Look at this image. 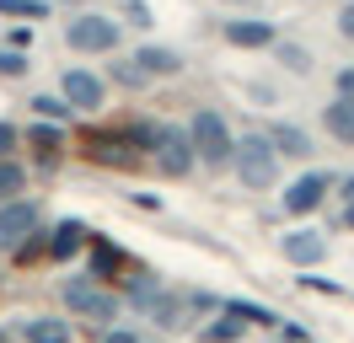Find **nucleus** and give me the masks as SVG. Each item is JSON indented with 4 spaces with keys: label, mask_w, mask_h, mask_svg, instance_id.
Wrapping results in <instances>:
<instances>
[{
    "label": "nucleus",
    "mask_w": 354,
    "mask_h": 343,
    "mask_svg": "<svg viewBox=\"0 0 354 343\" xmlns=\"http://www.w3.org/2000/svg\"><path fill=\"white\" fill-rule=\"evenodd\" d=\"M242 86H247V102H268V107L279 102V86H268V81H242Z\"/></svg>",
    "instance_id": "72a5a7b5"
},
{
    "label": "nucleus",
    "mask_w": 354,
    "mask_h": 343,
    "mask_svg": "<svg viewBox=\"0 0 354 343\" xmlns=\"http://www.w3.org/2000/svg\"><path fill=\"white\" fill-rule=\"evenodd\" d=\"M151 322H156V333H188V327H194V311H188V300L177 295V290H161Z\"/></svg>",
    "instance_id": "dca6fc26"
},
{
    "label": "nucleus",
    "mask_w": 354,
    "mask_h": 343,
    "mask_svg": "<svg viewBox=\"0 0 354 343\" xmlns=\"http://www.w3.org/2000/svg\"><path fill=\"white\" fill-rule=\"evenodd\" d=\"M54 6H70V11H86V0H54Z\"/></svg>",
    "instance_id": "79ce46f5"
},
{
    "label": "nucleus",
    "mask_w": 354,
    "mask_h": 343,
    "mask_svg": "<svg viewBox=\"0 0 354 343\" xmlns=\"http://www.w3.org/2000/svg\"><path fill=\"white\" fill-rule=\"evenodd\" d=\"M102 81L108 86H118V91H145V70L129 59V54H108V70H102Z\"/></svg>",
    "instance_id": "6ab92c4d"
},
{
    "label": "nucleus",
    "mask_w": 354,
    "mask_h": 343,
    "mask_svg": "<svg viewBox=\"0 0 354 343\" xmlns=\"http://www.w3.org/2000/svg\"><path fill=\"white\" fill-rule=\"evenodd\" d=\"M311 343H317V338H311Z\"/></svg>",
    "instance_id": "a18cd8bd"
},
{
    "label": "nucleus",
    "mask_w": 354,
    "mask_h": 343,
    "mask_svg": "<svg viewBox=\"0 0 354 343\" xmlns=\"http://www.w3.org/2000/svg\"><path fill=\"white\" fill-rule=\"evenodd\" d=\"M38 263H48V231L38 225V231H27L17 247H11V268H38Z\"/></svg>",
    "instance_id": "5701e85b"
},
{
    "label": "nucleus",
    "mask_w": 354,
    "mask_h": 343,
    "mask_svg": "<svg viewBox=\"0 0 354 343\" xmlns=\"http://www.w3.org/2000/svg\"><path fill=\"white\" fill-rule=\"evenodd\" d=\"M333 97H349L354 102V64H344V70L333 75Z\"/></svg>",
    "instance_id": "4c0bfd02"
},
{
    "label": "nucleus",
    "mask_w": 354,
    "mask_h": 343,
    "mask_svg": "<svg viewBox=\"0 0 354 343\" xmlns=\"http://www.w3.org/2000/svg\"><path fill=\"white\" fill-rule=\"evenodd\" d=\"M59 161H65V150H32V167L44 172V177H54V172H59Z\"/></svg>",
    "instance_id": "c9c22d12"
},
{
    "label": "nucleus",
    "mask_w": 354,
    "mask_h": 343,
    "mask_svg": "<svg viewBox=\"0 0 354 343\" xmlns=\"http://www.w3.org/2000/svg\"><path fill=\"white\" fill-rule=\"evenodd\" d=\"M301 290H317V295H344V284H333V279L311 274V268H301Z\"/></svg>",
    "instance_id": "2f4dec72"
},
{
    "label": "nucleus",
    "mask_w": 354,
    "mask_h": 343,
    "mask_svg": "<svg viewBox=\"0 0 354 343\" xmlns=\"http://www.w3.org/2000/svg\"><path fill=\"white\" fill-rule=\"evenodd\" d=\"M242 338H247V322H236L225 306L199 327V343H242Z\"/></svg>",
    "instance_id": "4be33fe9"
},
{
    "label": "nucleus",
    "mask_w": 354,
    "mask_h": 343,
    "mask_svg": "<svg viewBox=\"0 0 354 343\" xmlns=\"http://www.w3.org/2000/svg\"><path fill=\"white\" fill-rule=\"evenodd\" d=\"M124 21H134V27L145 33V27H151V6H145V0H124Z\"/></svg>",
    "instance_id": "e433bc0d"
},
{
    "label": "nucleus",
    "mask_w": 354,
    "mask_h": 343,
    "mask_svg": "<svg viewBox=\"0 0 354 343\" xmlns=\"http://www.w3.org/2000/svg\"><path fill=\"white\" fill-rule=\"evenodd\" d=\"M268 54L285 64L290 75H311V64H317V59H311V48H301V43H285V38H279V43H268Z\"/></svg>",
    "instance_id": "b1692460"
},
{
    "label": "nucleus",
    "mask_w": 354,
    "mask_h": 343,
    "mask_svg": "<svg viewBox=\"0 0 354 343\" xmlns=\"http://www.w3.org/2000/svg\"><path fill=\"white\" fill-rule=\"evenodd\" d=\"M322 129H328L333 145H354V102L349 97H333V102L322 107Z\"/></svg>",
    "instance_id": "a211bd4d"
},
{
    "label": "nucleus",
    "mask_w": 354,
    "mask_h": 343,
    "mask_svg": "<svg viewBox=\"0 0 354 343\" xmlns=\"http://www.w3.org/2000/svg\"><path fill=\"white\" fill-rule=\"evenodd\" d=\"M0 343H11V327H0Z\"/></svg>",
    "instance_id": "c03bdc74"
},
{
    "label": "nucleus",
    "mask_w": 354,
    "mask_h": 343,
    "mask_svg": "<svg viewBox=\"0 0 354 343\" xmlns=\"http://www.w3.org/2000/svg\"><path fill=\"white\" fill-rule=\"evenodd\" d=\"M333 193H338V204H344V210H338V225H354V172H349V177H338Z\"/></svg>",
    "instance_id": "c756f323"
},
{
    "label": "nucleus",
    "mask_w": 354,
    "mask_h": 343,
    "mask_svg": "<svg viewBox=\"0 0 354 343\" xmlns=\"http://www.w3.org/2000/svg\"><path fill=\"white\" fill-rule=\"evenodd\" d=\"M97 343H145V333H140V327H118V322H113V327H97Z\"/></svg>",
    "instance_id": "7c9ffc66"
},
{
    "label": "nucleus",
    "mask_w": 354,
    "mask_h": 343,
    "mask_svg": "<svg viewBox=\"0 0 354 343\" xmlns=\"http://www.w3.org/2000/svg\"><path fill=\"white\" fill-rule=\"evenodd\" d=\"M27 177H32V172H22L17 156H6V161H0V204H6V198H22V193H27Z\"/></svg>",
    "instance_id": "a878e982"
},
{
    "label": "nucleus",
    "mask_w": 354,
    "mask_h": 343,
    "mask_svg": "<svg viewBox=\"0 0 354 343\" xmlns=\"http://www.w3.org/2000/svg\"><path fill=\"white\" fill-rule=\"evenodd\" d=\"M59 300H65L75 317H86L91 327H113L118 311H124V300L113 295L108 284H97L91 274H70L65 284H59Z\"/></svg>",
    "instance_id": "f03ea898"
},
{
    "label": "nucleus",
    "mask_w": 354,
    "mask_h": 343,
    "mask_svg": "<svg viewBox=\"0 0 354 343\" xmlns=\"http://www.w3.org/2000/svg\"><path fill=\"white\" fill-rule=\"evenodd\" d=\"M17 338L22 343H75V333H70L65 317H27V322H17Z\"/></svg>",
    "instance_id": "f3484780"
},
{
    "label": "nucleus",
    "mask_w": 354,
    "mask_h": 343,
    "mask_svg": "<svg viewBox=\"0 0 354 343\" xmlns=\"http://www.w3.org/2000/svg\"><path fill=\"white\" fill-rule=\"evenodd\" d=\"M118 43H124V27L113 17H102V11H75L65 27V48H75V54H118Z\"/></svg>",
    "instance_id": "423d86ee"
},
{
    "label": "nucleus",
    "mask_w": 354,
    "mask_h": 343,
    "mask_svg": "<svg viewBox=\"0 0 354 343\" xmlns=\"http://www.w3.org/2000/svg\"><path fill=\"white\" fill-rule=\"evenodd\" d=\"M86 274L97 279V284H113V279L129 274V252H124L113 236L91 231V241H86Z\"/></svg>",
    "instance_id": "9d476101"
},
{
    "label": "nucleus",
    "mask_w": 354,
    "mask_h": 343,
    "mask_svg": "<svg viewBox=\"0 0 354 343\" xmlns=\"http://www.w3.org/2000/svg\"><path fill=\"white\" fill-rule=\"evenodd\" d=\"M32 113L48 118V124H70V118H75V107H70L59 91H38V97H32Z\"/></svg>",
    "instance_id": "bb28decb"
},
{
    "label": "nucleus",
    "mask_w": 354,
    "mask_h": 343,
    "mask_svg": "<svg viewBox=\"0 0 354 343\" xmlns=\"http://www.w3.org/2000/svg\"><path fill=\"white\" fill-rule=\"evenodd\" d=\"M338 33H344V43H354V0L338 6Z\"/></svg>",
    "instance_id": "58836bf2"
},
{
    "label": "nucleus",
    "mask_w": 354,
    "mask_h": 343,
    "mask_svg": "<svg viewBox=\"0 0 354 343\" xmlns=\"http://www.w3.org/2000/svg\"><path fill=\"white\" fill-rule=\"evenodd\" d=\"M140 70H145V81H172V75H183L188 70V59H183V48H172V43H134V54H129Z\"/></svg>",
    "instance_id": "f8f14e48"
},
{
    "label": "nucleus",
    "mask_w": 354,
    "mask_h": 343,
    "mask_svg": "<svg viewBox=\"0 0 354 343\" xmlns=\"http://www.w3.org/2000/svg\"><path fill=\"white\" fill-rule=\"evenodd\" d=\"M81 156H86L97 172H140V150L124 140V129L118 124H108V129H86L81 134Z\"/></svg>",
    "instance_id": "39448f33"
},
{
    "label": "nucleus",
    "mask_w": 354,
    "mask_h": 343,
    "mask_svg": "<svg viewBox=\"0 0 354 343\" xmlns=\"http://www.w3.org/2000/svg\"><path fill=\"white\" fill-rule=\"evenodd\" d=\"M156 300H161V284H156L145 268H140V274L129 268V295H124V306H129V311H140V317H151Z\"/></svg>",
    "instance_id": "412c9836"
},
{
    "label": "nucleus",
    "mask_w": 354,
    "mask_h": 343,
    "mask_svg": "<svg viewBox=\"0 0 354 343\" xmlns=\"http://www.w3.org/2000/svg\"><path fill=\"white\" fill-rule=\"evenodd\" d=\"M38 225H44V204H38V198H6V204H0V252H11V247H17V241H22L27 231H38Z\"/></svg>",
    "instance_id": "1a4fd4ad"
},
{
    "label": "nucleus",
    "mask_w": 354,
    "mask_h": 343,
    "mask_svg": "<svg viewBox=\"0 0 354 343\" xmlns=\"http://www.w3.org/2000/svg\"><path fill=\"white\" fill-rule=\"evenodd\" d=\"M0 75H27V54L22 48H0Z\"/></svg>",
    "instance_id": "473e14b6"
},
{
    "label": "nucleus",
    "mask_w": 354,
    "mask_h": 343,
    "mask_svg": "<svg viewBox=\"0 0 354 343\" xmlns=\"http://www.w3.org/2000/svg\"><path fill=\"white\" fill-rule=\"evenodd\" d=\"M6 43H11V48H22V54H27V43H32V33H27V27H11V38H6Z\"/></svg>",
    "instance_id": "a19ab883"
},
{
    "label": "nucleus",
    "mask_w": 354,
    "mask_h": 343,
    "mask_svg": "<svg viewBox=\"0 0 354 343\" xmlns=\"http://www.w3.org/2000/svg\"><path fill=\"white\" fill-rule=\"evenodd\" d=\"M145 161H151L167 183H183V177H194V172H199V156H194L188 129H183V124H167V118H161V129H156V145H151Z\"/></svg>",
    "instance_id": "7ed1b4c3"
},
{
    "label": "nucleus",
    "mask_w": 354,
    "mask_h": 343,
    "mask_svg": "<svg viewBox=\"0 0 354 343\" xmlns=\"http://www.w3.org/2000/svg\"><path fill=\"white\" fill-rule=\"evenodd\" d=\"M17 145H22V129L0 118V161H6V156H17Z\"/></svg>",
    "instance_id": "f704fd0d"
},
{
    "label": "nucleus",
    "mask_w": 354,
    "mask_h": 343,
    "mask_svg": "<svg viewBox=\"0 0 354 343\" xmlns=\"http://www.w3.org/2000/svg\"><path fill=\"white\" fill-rule=\"evenodd\" d=\"M86 241H91V231L81 220H59V225L48 231V263H75V257H86Z\"/></svg>",
    "instance_id": "4468645a"
},
{
    "label": "nucleus",
    "mask_w": 354,
    "mask_h": 343,
    "mask_svg": "<svg viewBox=\"0 0 354 343\" xmlns=\"http://www.w3.org/2000/svg\"><path fill=\"white\" fill-rule=\"evenodd\" d=\"M279 338L285 343H311V333L301 327V322H279Z\"/></svg>",
    "instance_id": "ea45409f"
},
{
    "label": "nucleus",
    "mask_w": 354,
    "mask_h": 343,
    "mask_svg": "<svg viewBox=\"0 0 354 343\" xmlns=\"http://www.w3.org/2000/svg\"><path fill=\"white\" fill-rule=\"evenodd\" d=\"M0 17L6 21H44L48 0H0Z\"/></svg>",
    "instance_id": "c85d7f7f"
},
{
    "label": "nucleus",
    "mask_w": 354,
    "mask_h": 343,
    "mask_svg": "<svg viewBox=\"0 0 354 343\" xmlns=\"http://www.w3.org/2000/svg\"><path fill=\"white\" fill-rule=\"evenodd\" d=\"M118 129H124V140H129L140 156H151L156 145V129H161V118H118Z\"/></svg>",
    "instance_id": "393cba45"
},
{
    "label": "nucleus",
    "mask_w": 354,
    "mask_h": 343,
    "mask_svg": "<svg viewBox=\"0 0 354 343\" xmlns=\"http://www.w3.org/2000/svg\"><path fill=\"white\" fill-rule=\"evenodd\" d=\"M54 91L75 107V118H81V113H102V102H108V81H102L97 70H86V64H70Z\"/></svg>",
    "instance_id": "0eeeda50"
},
{
    "label": "nucleus",
    "mask_w": 354,
    "mask_h": 343,
    "mask_svg": "<svg viewBox=\"0 0 354 343\" xmlns=\"http://www.w3.org/2000/svg\"><path fill=\"white\" fill-rule=\"evenodd\" d=\"M333 172H322V167H311V172H301L295 183L285 188V198H279V210L285 214H317L322 204H328V193H333Z\"/></svg>",
    "instance_id": "6e6552de"
},
{
    "label": "nucleus",
    "mask_w": 354,
    "mask_h": 343,
    "mask_svg": "<svg viewBox=\"0 0 354 343\" xmlns=\"http://www.w3.org/2000/svg\"><path fill=\"white\" fill-rule=\"evenodd\" d=\"M279 252H285L295 268H317V263L328 257V236L322 231H290L285 241H279Z\"/></svg>",
    "instance_id": "2eb2a0df"
},
{
    "label": "nucleus",
    "mask_w": 354,
    "mask_h": 343,
    "mask_svg": "<svg viewBox=\"0 0 354 343\" xmlns=\"http://www.w3.org/2000/svg\"><path fill=\"white\" fill-rule=\"evenodd\" d=\"M279 156H274V145L263 140V129H247V134H236V145H231V172H236V183H242L247 193H268L274 183H279Z\"/></svg>",
    "instance_id": "f257e3e1"
},
{
    "label": "nucleus",
    "mask_w": 354,
    "mask_h": 343,
    "mask_svg": "<svg viewBox=\"0 0 354 343\" xmlns=\"http://www.w3.org/2000/svg\"><path fill=\"white\" fill-rule=\"evenodd\" d=\"M221 6H236V11H242V6H252V0H221Z\"/></svg>",
    "instance_id": "37998d69"
},
{
    "label": "nucleus",
    "mask_w": 354,
    "mask_h": 343,
    "mask_svg": "<svg viewBox=\"0 0 354 343\" xmlns=\"http://www.w3.org/2000/svg\"><path fill=\"white\" fill-rule=\"evenodd\" d=\"M225 311H231L236 322H247V327H263V333H279V311H268V306H258V300L225 295Z\"/></svg>",
    "instance_id": "aec40b11"
},
{
    "label": "nucleus",
    "mask_w": 354,
    "mask_h": 343,
    "mask_svg": "<svg viewBox=\"0 0 354 343\" xmlns=\"http://www.w3.org/2000/svg\"><path fill=\"white\" fill-rule=\"evenodd\" d=\"M22 134L32 140V150H65V124H48V118H38V124H27Z\"/></svg>",
    "instance_id": "cd10ccee"
},
{
    "label": "nucleus",
    "mask_w": 354,
    "mask_h": 343,
    "mask_svg": "<svg viewBox=\"0 0 354 343\" xmlns=\"http://www.w3.org/2000/svg\"><path fill=\"white\" fill-rule=\"evenodd\" d=\"M221 38L231 43V48H268V43H279V27L263 17H231L221 27Z\"/></svg>",
    "instance_id": "ddd939ff"
},
{
    "label": "nucleus",
    "mask_w": 354,
    "mask_h": 343,
    "mask_svg": "<svg viewBox=\"0 0 354 343\" xmlns=\"http://www.w3.org/2000/svg\"><path fill=\"white\" fill-rule=\"evenodd\" d=\"M263 140L274 145V156H279V161H311V150H317L311 129H306V124H290V118L263 124Z\"/></svg>",
    "instance_id": "9b49d317"
},
{
    "label": "nucleus",
    "mask_w": 354,
    "mask_h": 343,
    "mask_svg": "<svg viewBox=\"0 0 354 343\" xmlns=\"http://www.w3.org/2000/svg\"><path fill=\"white\" fill-rule=\"evenodd\" d=\"M183 129H188V140H194L199 167H231V145H236V134H231V124H225V113L199 107Z\"/></svg>",
    "instance_id": "20e7f679"
}]
</instances>
